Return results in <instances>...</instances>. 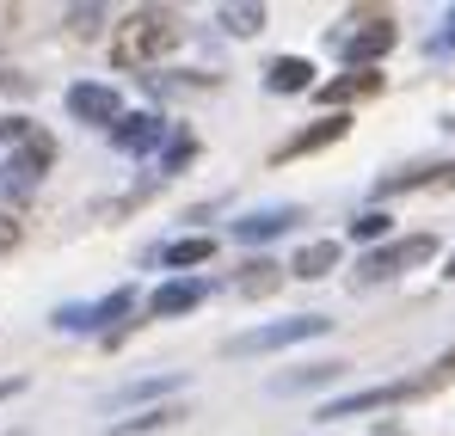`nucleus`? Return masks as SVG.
<instances>
[{
  "instance_id": "aec40b11",
  "label": "nucleus",
  "mask_w": 455,
  "mask_h": 436,
  "mask_svg": "<svg viewBox=\"0 0 455 436\" xmlns=\"http://www.w3.org/2000/svg\"><path fill=\"white\" fill-rule=\"evenodd\" d=\"M332 375H339V363H314V369H302V375H283L277 393H302V387H320V381H332Z\"/></svg>"
},
{
  "instance_id": "cd10ccee",
  "label": "nucleus",
  "mask_w": 455,
  "mask_h": 436,
  "mask_svg": "<svg viewBox=\"0 0 455 436\" xmlns=\"http://www.w3.org/2000/svg\"><path fill=\"white\" fill-rule=\"evenodd\" d=\"M450 277H455V252H450Z\"/></svg>"
},
{
  "instance_id": "6ab92c4d",
  "label": "nucleus",
  "mask_w": 455,
  "mask_h": 436,
  "mask_svg": "<svg viewBox=\"0 0 455 436\" xmlns=\"http://www.w3.org/2000/svg\"><path fill=\"white\" fill-rule=\"evenodd\" d=\"M222 25L234 37H252V31L265 25V6H222Z\"/></svg>"
},
{
  "instance_id": "393cba45",
  "label": "nucleus",
  "mask_w": 455,
  "mask_h": 436,
  "mask_svg": "<svg viewBox=\"0 0 455 436\" xmlns=\"http://www.w3.org/2000/svg\"><path fill=\"white\" fill-rule=\"evenodd\" d=\"M68 19H75L80 31H92V25H99V19H105V12H99V6H75V12H68Z\"/></svg>"
},
{
  "instance_id": "6e6552de",
  "label": "nucleus",
  "mask_w": 455,
  "mask_h": 436,
  "mask_svg": "<svg viewBox=\"0 0 455 436\" xmlns=\"http://www.w3.org/2000/svg\"><path fill=\"white\" fill-rule=\"evenodd\" d=\"M111 142L124 147V154H154V147L166 142V117H154V111H124V117L111 123Z\"/></svg>"
},
{
  "instance_id": "ddd939ff",
  "label": "nucleus",
  "mask_w": 455,
  "mask_h": 436,
  "mask_svg": "<svg viewBox=\"0 0 455 436\" xmlns=\"http://www.w3.org/2000/svg\"><path fill=\"white\" fill-rule=\"evenodd\" d=\"M265 80H271V92H307V86H314V62H302V56H277Z\"/></svg>"
},
{
  "instance_id": "f257e3e1",
  "label": "nucleus",
  "mask_w": 455,
  "mask_h": 436,
  "mask_svg": "<svg viewBox=\"0 0 455 436\" xmlns=\"http://www.w3.org/2000/svg\"><path fill=\"white\" fill-rule=\"evenodd\" d=\"M179 44V25H172V12H136L124 31H117V44H111V62L117 68H148V62H160L166 50Z\"/></svg>"
},
{
  "instance_id": "412c9836",
  "label": "nucleus",
  "mask_w": 455,
  "mask_h": 436,
  "mask_svg": "<svg viewBox=\"0 0 455 436\" xmlns=\"http://www.w3.org/2000/svg\"><path fill=\"white\" fill-rule=\"evenodd\" d=\"M191 154H197V142H191V136H172V147L160 154V178H166V172H179V166H185Z\"/></svg>"
},
{
  "instance_id": "20e7f679",
  "label": "nucleus",
  "mask_w": 455,
  "mask_h": 436,
  "mask_svg": "<svg viewBox=\"0 0 455 436\" xmlns=\"http://www.w3.org/2000/svg\"><path fill=\"white\" fill-rule=\"evenodd\" d=\"M394 44H400V31H394V25L376 12V19H363L357 31H345V37H339V56H345L351 68H370V62H376V56H387Z\"/></svg>"
},
{
  "instance_id": "7ed1b4c3",
  "label": "nucleus",
  "mask_w": 455,
  "mask_h": 436,
  "mask_svg": "<svg viewBox=\"0 0 455 436\" xmlns=\"http://www.w3.org/2000/svg\"><path fill=\"white\" fill-rule=\"evenodd\" d=\"M431 252H437L431 234L394 240V246H381V252H370V258H357V283H381V277H394V271H406V265H425Z\"/></svg>"
},
{
  "instance_id": "bb28decb",
  "label": "nucleus",
  "mask_w": 455,
  "mask_h": 436,
  "mask_svg": "<svg viewBox=\"0 0 455 436\" xmlns=\"http://www.w3.org/2000/svg\"><path fill=\"white\" fill-rule=\"evenodd\" d=\"M19 387H25V381H19V375H12V381H0V400H12V393H19Z\"/></svg>"
},
{
  "instance_id": "1a4fd4ad",
  "label": "nucleus",
  "mask_w": 455,
  "mask_h": 436,
  "mask_svg": "<svg viewBox=\"0 0 455 436\" xmlns=\"http://www.w3.org/2000/svg\"><path fill=\"white\" fill-rule=\"evenodd\" d=\"M302 221V210H259V216H246V221H234V240H246V246H259V240H277V234H290Z\"/></svg>"
},
{
  "instance_id": "5701e85b",
  "label": "nucleus",
  "mask_w": 455,
  "mask_h": 436,
  "mask_svg": "<svg viewBox=\"0 0 455 436\" xmlns=\"http://www.w3.org/2000/svg\"><path fill=\"white\" fill-rule=\"evenodd\" d=\"M381 234H387V216H381V210H370V216L351 221V240H381Z\"/></svg>"
},
{
  "instance_id": "423d86ee",
  "label": "nucleus",
  "mask_w": 455,
  "mask_h": 436,
  "mask_svg": "<svg viewBox=\"0 0 455 436\" xmlns=\"http://www.w3.org/2000/svg\"><path fill=\"white\" fill-rule=\"evenodd\" d=\"M130 307H136V295H130V289H111L105 301H92V307H62V313H56V326H62V332H105V326H111V320H124Z\"/></svg>"
},
{
  "instance_id": "b1692460",
  "label": "nucleus",
  "mask_w": 455,
  "mask_h": 436,
  "mask_svg": "<svg viewBox=\"0 0 455 436\" xmlns=\"http://www.w3.org/2000/svg\"><path fill=\"white\" fill-rule=\"evenodd\" d=\"M166 387H179V375H160V381H136V387H124L117 400H148V393H166Z\"/></svg>"
},
{
  "instance_id": "f8f14e48",
  "label": "nucleus",
  "mask_w": 455,
  "mask_h": 436,
  "mask_svg": "<svg viewBox=\"0 0 455 436\" xmlns=\"http://www.w3.org/2000/svg\"><path fill=\"white\" fill-rule=\"evenodd\" d=\"M345 136V117H326V123H314V130H302V136H290V142L277 147V160H296V154H314V147L339 142Z\"/></svg>"
},
{
  "instance_id": "a211bd4d",
  "label": "nucleus",
  "mask_w": 455,
  "mask_h": 436,
  "mask_svg": "<svg viewBox=\"0 0 455 436\" xmlns=\"http://www.w3.org/2000/svg\"><path fill=\"white\" fill-rule=\"evenodd\" d=\"M240 289H246V295L277 289V265H271V258H252V265H240Z\"/></svg>"
},
{
  "instance_id": "9d476101",
  "label": "nucleus",
  "mask_w": 455,
  "mask_h": 436,
  "mask_svg": "<svg viewBox=\"0 0 455 436\" xmlns=\"http://www.w3.org/2000/svg\"><path fill=\"white\" fill-rule=\"evenodd\" d=\"M204 295H210V283H197V277H179V283H160L148 307H154V320H172V313H191Z\"/></svg>"
},
{
  "instance_id": "2eb2a0df",
  "label": "nucleus",
  "mask_w": 455,
  "mask_h": 436,
  "mask_svg": "<svg viewBox=\"0 0 455 436\" xmlns=\"http://www.w3.org/2000/svg\"><path fill=\"white\" fill-rule=\"evenodd\" d=\"M332 265H339V246H332V240H314V246H302V252H296V265H290V271L314 283V277H326Z\"/></svg>"
},
{
  "instance_id": "f03ea898",
  "label": "nucleus",
  "mask_w": 455,
  "mask_h": 436,
  "mask_svg": "<svg viewBox=\"0 0 455 436\" xmlns=\"http://www.w3.org/2000/svg\"><path fill=\"white\" fill-rule=\"evenodd\" d=\"M332 320L320 313H296V320H277V326H259V332H240L228 345V357H259V351H283V345H302V338H320Z\"/></svg>"
},
{
  "instance_id": "39448f33",
  "label": "nucleus",
  "mask_w": 455,
  "mask_h": 436,
  "mask_svg": "<svg viewBox=\"0 0 455 436\" xmlns=\"http://www.w3.org/2000/svg\"><path fill=\"white\" fill-rule=\"evenodd\" d=\"M394 400H419V381H387V387H363V393H345V400H326L320 418H357V412H381Z\"/></svg>"
},
{
  "instance_id": "a878e982",
  "label": "nucleus",
  "mask_w": 455,
  "mask_h": 436,
  "mask_svg": "<svg viewBox=\"0 0 455 436\" xmlns=\"http://www.w3.org/2000/svg\"><path fill=\"white\" fill-rule=\"evenodd\" d=\"M12 240H19V227H12V221H0V252H6Z\"/></svg>"
},
{
  "instance_id": "0eeeda50",
  "label": "nucleus",
  "mask_w": 455,
  "mask_h": 436,
  "mask_svg": "<svg viewBox=\"0 0 455 436\" xmlns=\"http://www.w3.org/2000/svg\"><path fill=\"white\" fill-rule=\"evenodd\" d=\"M68 111H75L80 123H117L124 117V99L111 92V86H99V80H80V86H68Z\"/></svg>"
},
{
  "instance_id": "f3484780",
  "label": "nucleus",
  "mask_w": 455,
  "mask_h": 436,
  "mask_svg": "<svg viewBox=\"0 0 455 436\" xmlns=\"http://www.w3.org/2000/svg\"><path fill=\"white\" fill-rule=\"evenodd\" d=\"M172 418H185V412H179V406H160V412H136V418L111 424V436H142V431H160V424H172Z\"/></svg>"
},
{
  "instance_id": "4468645a",
  "label": "nucleus",
  "mask_w": 455,
  "mask_h": 436,
  "mask_svg": "<svg viewBox=\"0 0 455 436\" xmlns=\"http://www.w3.org/2000/svg\"><path fill=\"white\" fill-rule=\"evenodd\" d=\"M455 166H437V160H425V166H406V172H394V178H381L376 191L381 197H400V191H419V185H431V178H443Z\"/></svg>"
},
{
  "instance_id": "4be33fe9",
  "label": "nucleus",
  "mask_w": 455,
  "mask_h": 436,
  "mask_svg": "<svg viewBox=\"0 0 455 436\" xmlns=\"http://www.w3.org/2000/svg\"><path fill=\"white\" fill-rule=\"evenodd\" d=\"M450 375H455V351H443V357L431 363V375H419V393H431V387H443Z\"/></svg>"
},
{
  "instance_id": "9b49d317",
  "label": "nucleus",
  "mask_w": 455,
  "mask_h": 436,
  "mask_svg": "<svg viewBox=\"0 0 455 436\" xmlns=\"http://www.w3.org/2000/svg\"><path fill=\"white\" fill-rule=\"evenodd\" d=\"M381 86V74L376 68H351L345 80H326L320 86V105H345V99H363V92H376Z\"/></svg>"
},
{
  "instance_id": "dca6fc26",
  "label": "nucleus",
  "mask_w": 455,
  "mask_h": 436,
  "mask_svg": "<svg viewBox=\"0 0 455 436\" xmlns=\"http://www.w3.org/2000/svg\"><path fill=\"white\" fill-rule=\"evenodd\" d=\"M210 252H216V240H172V246H160V265L185 271V265H204Z\"/></svg>"
}]
</instances>
